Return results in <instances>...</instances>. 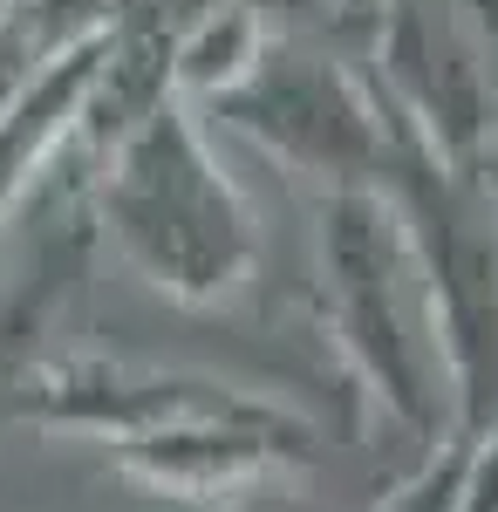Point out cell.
Returning a JSON list of instances; mask_svg holds the SVG:
<instances>
[{
	"instance_id": "obj_1",
	"label": "cell",
	"mask_w": 498,
	"mask_h": 512,
	"mask_svg": "<svg viewBox=\"0 0 498 512\" xmlns=\"http://www.w3.org/2000/svg\"><path fill=\"white\" fill-rule=\"evenodd\" d=\"M110 212L116 233L130 239V253L151 274H164L178 294H219L246 260V219L171 110H157L123 144Z\"/></svg>"
}]
</instances>
